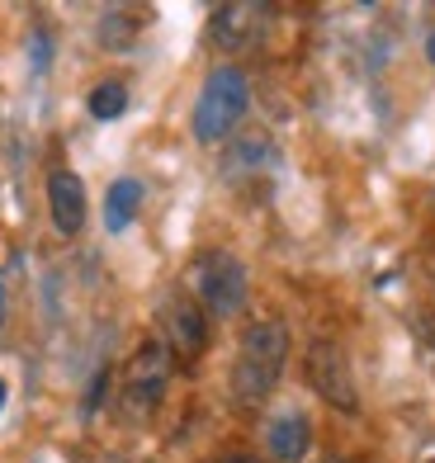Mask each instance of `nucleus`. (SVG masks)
Here are the masks:
<instances>
[{
    "label": "nucleus",
    "instance_id": "nucleus-11",
    "mask_svg": "<svg viewBox=\"0 0 435 463\" xmlns=\"http://www.w3.org/2000/svg\"><path fill=\"white\" fill-rule=\"evenodd\" d=\"M142 208V184L137 180H114L109 194H105V227L109 232H123Z\"/></svg>",
    "mask_w": 435,
    "mask_h": 463
},
{
    "label": "nucleus",
    "instance_id": "nucleus-12",
    "mask_svg": "<svg viewBox=\"0 0 435 463\" xmlns=\"http://www.w3.org/2000/svg\"><path fill=\"white\" fill-rule=\"evenodd\" d=\"M86 109L99 123H114L123 109H128V86H123V80H99V86L90 90V99H86Z\"/></svg>",
    "mask_w": 435,
    "mask_h": 463
},
{
    "label": "nucleus",
    "instance_id": "nucleus-6",
    "mask_svg": "<svg viewBox=\"0 0 435 463\" xmlns=\"http://www.w3.org/2000/svg\"><path fill=\"white\" fill-rule=\"evenodd\" d=\"M265 29H270V10L251 5V0H232V5H218L209 14V38L222 52H251Z\"/></svg>",
    "mask_w": 435,
    "mask_h": 463
},
{
    "label": "nucleus",
    "instance_id": "nucleus-17",
    "mask_svg": "<svg viewBox=\"0 0 435 463\" xmlns=\"http://www.w3.org/2000/svg\"><path fill=\"white\" fill-rule=\"evenodd\" d=\"M331 463H341V458H331Z\"/></svg>",
    "mask_w": 435,
    "mask_h": 463
},
{
    "label": "nucleus",
    "instance_id": "nucleus-15",
    "mask_svg": "<svg viewBox=\"0 0 435 463\" xmlns=\"http://www.w3.org/2000/svg\"><path fill=\"white\" fill-rule=\"evenodd\" d=\"M426 57H430V61H435V33H430V38H426Z\"/></svg>",
    "mask_w": 435,
    "mask_h": 463
},
{
    "label": "nucleus",
    "instance_id": "nucleus-13",
    "mask_svg": "<svg viewBox=\"0 0 435 463\" xmlns=\"http://www.w3.org/2000/svg\"><path fill=\"white\" fill-rule=\"evenodd\" d=\"M213 463H260V458H251V454H222V458H213Z\"/></svg>",
    "mask_w": 435,
    "mask_h": 463
},
{
    "label": "nucleus",
    "instance_id": "nucleus-9",
    "mask_svg": "<svg viewBox=\"0 0 435 463\" xmlns=\"http://www.w3.org/2000/svg\"><path fill=\"white\" fill-rule=\"evenodd\" d=\"M48 208H52V222L61 237H76L86 227V184L71 171H52L48 175Z\"/></svg>",
    "mask_w": 435,
    "mask_h": 463
},
{
    "label": "nucleus",
    "instance_id": "nucleus-2",
    "mask_svg": "<svg viewBox=\"0 0 435 463\" xmlns=\"http://www.w3.org/2000/svg\"><path fill=\"white\" fill-rule=\"evenodd\" d=\"M246 104H251V80H246L241 67H218L203 90L194 99V137L199 142H222L227 133L246 118Z\"/></svg>",
    "mask_w": 435,
    "mask_h": 463
},
{
    "label": "nucleus",
    "instance_id": "nucleus-14",
    "mask_svg": "<svg viewBox=\"0 0 435 463\" xmlns=\"http://www.w3.org/2000/svg\"><path fill=\"white\" fill-rule=\"evenodd\" d=\"M0 322H5V279H0Z\"/></svg>",
    "mask_w": 435,
    "mask_h": 463
},
{
    "label": "nucleus",
    "instance_id": "nucleus-16",
    "mask_svg": "<svg viewBox=\"0 0 435 463\" xmlns=\"http://www.w3.org/2000/svg\"><path fill=\"white\" fill-rule=\"evenodd\" d=\"M0 411H5V378H0Z\"/></svg>",
    "mask_w": 435,
    "mask_h": 463
},
{
    "label": "nucleus",
    "instance_id": "nucleus-4",
    "mask_svg": "<svg viewBox=\"0 0 435 463\" xmlns=\"http://www.w3.org/2000/svg\"><path fill=\"white\" fill-rule=\"evenodd\" d=\"M165 383H171V350L161 341H147L137 345V354L128 360V373H123V392H118V416L142 426L152 420L161 397H165Z\"/></svg>",
    "mask_w": 435,
    "mask_h": 463
},
{
    "label": "nucleus",
    "instance_id": "nucleus-7",
    "mask_svg": "<svg viewBox=\"0 0 435 463\" xmlns=\"http://www.w3.org/2000/svg\"><path fill=\"white\" fill-rule=\"evenodd\" d=\"M161 326H165V350L184 354V360H194V354L209 345V322H203V307L194 298H184V293L165 298Z\"/></svg>",
    "mask_w": 435,
    "mask_h": 463
},
{
    "label": "nucleus",
    "instance_id": "nucleus-10",
    "mask_svg": "<svg viewBox=\"0 0 435 463\" xmlns=\"http://www.w3.org/2000/svg\"><path fill=\"white\" fill-rule=\"evenodd\" d=\"M307 445H313V426H307L303 411H279V416H270V426H265V449H270V458L298 463V458L307 454Z\"/></svg>",
    "mask_w": 435,
    "mask_h": 463
},
{
    "label": "nucleus",
    "instance_id": "nucleus-8",
    "mask_svg": "<svg viewBox=\"0 0 435 463\" xmlns=\"http://www.w3.org/2000/svg\"><path fill=\"white\" fill-rule=\"evenodd\" d=\"M275 165H279V152L270 146V137H265V133H246V137H237L222 152V180H232V184L265 180Z\"/></svg>",
    "mask_w": 435,
    "mask_h": 463
},
{
    "label": "nucleus",
    "instance_id": "nucleus-3",
    "mask_svg": "<svg viewBox=\"0 0 435 463\" xmlns=\"http://www.w3.org/2000/svg\"><path fill=\"white\" fill-rule=\"evenodd\" d=\"M190 298L213 317H237L246 307V265L232 250H199L190 260Z\"/></svg>",
    "mask_w": 435,
    "mask_h": 463
},
{
    "label": "nucleus",
    "instance_id": "nucleus-1",
    "mask_svg": "<svg viewBox=\"0 0 435 463\" xmlns=\"http://www.w3.org/2000/svg\"><path fill=\"white\" fill-rule=\"evenodd\" d=\"M284 360H288V326L284 322H256L246 326L237 360H232V397L237 407H260L275 392V383L284 378Z\"/></svg>",
    "mask_w": 435,
    "mask_h": 463
},
{
    "label": "nucleus",
    "instance_id": "nucleus-5",
    "mask_svg": "<svg viewBox=\"0 0 435 463\" xmlns=\"http://www.w3.org/2000/svg\"><path fill=\"white\" fill-rule=\"evenodd\" d=\"M307 383H313L322 402H331L336 411H360L355 373H350V360H345V350L336 341H313L307 345Z\"/></svg>",
    "mask_w": 435,
    "mask_h": 463
}]
</instances>
